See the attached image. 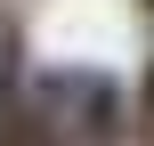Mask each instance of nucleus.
Segmentation results:
<instances>
[{"label": "nucleus", "instance_id": "f257e3e1", "mask_svg": "<svg viewBox=\"0 0 154 146\" xmlns=\"http://www.w3.org/2000/svg\"><path fill=\"white\" fill-rule=\"evenodd\" d=\"M24 114L57 146H130V89L89 73V65H32L24 73Z\"/></svg>", "mask_w": 154, "mask_h": 146}, {"label": "nucleus", "instance_id": "f03ea898", "mask_svg": "<svg viewBox=\"0 0 154 146\" xmlns=\"http://www.w3.org/2000/svg\"><path fill=\"white\" fill-rule=\"evenodd\" d=\"M130 130H138L130 146H154V57H146V73H138V89H130Z\"/></svg>", "mask_w": 154, "mask_h": 146}, {"label": "nucleus", "instance_id": "7ed1b4c3", "mask_svg": "<svg viewBox=\"0 0 154 146\" xmlns=\"http://www.w3.org/2000/svg\"><path fill=\"white\" fill-rule=\"evenodd\" d=\"M138 8H146V16H154V0H138Z\"/></svg>", "mask_w": 154, "mask_h": 146}]
</instances>
